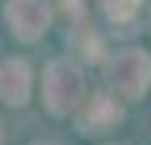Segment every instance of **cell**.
<instances>
[{
	"instance_id": "4",
	"label": "cell",
	"mask_w": 151,
	"mask_h": 145,
	"mask_svg": "<svg viewBox=\"0 0 151 145\" xmlns=\"http://www.w3.org/2000/svg\"><path fill=\"white\" fill-rule=\"evenodd\" d=\"M28 88H32V73H28L25 60H6L0 66V101L25 104Z\"/></svg>"
},
{
	"instance_id": "6",
	"label": "cell",
	"mask_w": 151,
	"mask_h": 145,
	"mask_svg": "<svg viewBox=\"0 0 151 145\" xmlns=\"http://www.w3.org/2000/svg\"><path fill=\"white\" fill-rule=\"evenodd\" d=\"M104 10H107V16H113V19H129L132 13L142 6V0H101Z\"/></svg>"
},
{
	"instance_id": "2",
	"label": "cell",
	"mask_w": 151,
	"mask_h": 145,
	"mask_svg": "<svg viewBox=\"0 0 151 145\" xmlns=\"http://www.w3.org/2000/svg\"><path fill=\"white\" fill-rule=\"evenodd\" d=\"M110 82L126 98H139L151 85V57L142 50H126L110 63Z\"/></svg>"
},
{
	"instance_id": "7",
	"label": "cell",
	"mask_w": 151,
	"mask_h": 145,
	"mask_svg": "<svg viewBox=\"0 0 151 145\" xmlns=\"http://www.w3.org/2000/svg\"><path fill=\"white\" fill-rule=\"evenodd\" d=\"M41 145H50V142H41Z\"/></svg>"
},
{
	"instance_id": "5",
	"label": "cell",
	"mask_w": 151,
	"mask_h": 145,
	"mask_svg": "<svg viewBox=\"0 0 151 145\" xmlns=\"http://www.w3.org/2000/svg\"><path fill=\"white\" fill-rule=\"evenodd\" d=\"M116 120H123V107L107 95H94L91 104L85 107V117H82V129L85 133H104L110 129Z\"/></svg>"
},
{
	"instance_id": "1",
	"label": "cell",
	"mask_w": 151,
	"mask_h": 145,
	"mask_svg": "<svg viewBox=\"0 0 151 145\" xmlns=\"http://www.w3.org/2000/svg\"><path fill=\"white\" fill-rule=\"evenodd\" d=\"M82 73L73 66V63H54L47 69V79H44V98H47V107L54 114H66L73 110L79 101H82Z\"/></svg>"
},
{
	"instance_id": "3",
	"label": "cell",
	"mask_w": 151,
	"mask_h": 145,
	"mask_svg": "<svg viewBox=\"0 0 151 145\" xmlns=\"http://www.w3.org/2000/svg\"><path fill=\"white\" fill-rule=\"evenodd\" d=\"M6 22L13 35L22 41H35L50 25V10L44 0H9L6 3Z\"/></svg>"
}]
</instances>
